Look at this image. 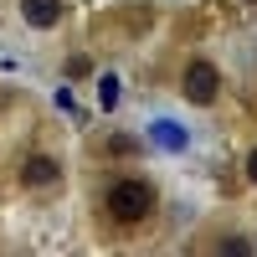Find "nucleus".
Masks as SVG:
<instances>
[{"label": "nucleus", "instance_id": "1", "mask_svg": "<svg viewBox=\"0 0 257 257\" xmlns=\"http://www.w3.org/2000/svg\"><path fill=\"white\" fill-rule=\"evenodd\" d=\"M149 206H155V190H149L144 180H118L108 190V211H113L118 221H144Z\"/></svg>", "mask_w": 257, "mask_h": 257}, {"label": "nucleus", "instance_id": "2", "mask_svg": "<svg viewBox=\"0 0 257 257\" xmlns=\"http://www.w3.org/2000/svg\"><path fill=\"white\" fill-rule=\"evenodd\" d=\"M216 88H221V77H216L211 62H190V67H185V98L190 103H211Z\"/></svg>", "mask_w": 257, "mask_h": 257}, {"label": "nucleus", "instance_id": "3", "mask_svg": "<svg viewBox=\"0 0 257 257\" xmlns=\"http://www.w3.org/2000/svg\"><path fill=\"white\" fill-rule=\"evenodd\" d=\"M57 175H62V170H57L52 155H31L26 170H21V180H26V185H57Z\"/></svg>", "mask_w": 257, "mask_h": 257}, {"label": "nucleus", "instance_id": "4", "mask_svg": "<svg viewBox=\"0 0 257 257\" xmlns=\"http://www.w3.org/2000/svg\"><path fill=\"white\" fill-rule=\"evenodd\" d=\"M26 21L31 26H57V16H62V0H26Z\"/></svg>", "mask_w": 257, "mask_h": 257}, {"label": "nucleus", "instance_id": "5", "mask_svg": "<svg viewBox=\"0 0 257 257\" xmlns=\"http://www.w3.org/2000/svg\"><path fill=\"white\" fill-rule=\"evenodd\" d=\"M155 144L160 149H185V128L180 123H155Z\"/></svg>", "mask_w": 257, "mask_h": 257}, {"label": "nucleus", "instance_id": "6", "mask_svg": "<svg viewBox=\"0 0 257 257\" xmlns=\"http://www.w3.org/2000/svg\"><path fill=\"white\" fill-rule=\"evenodd\" d=\"M103 103H108V108L118 103V82H113V77H103Z\"/></svg>", "mask_w": 257, "mask_h": 257}, {"label": "nucleus", "instance_id": "7", "mask_svg": "<svg viewBox=\"0 0 257 257\" xmlns=\"http://www.w3.org/2000/svg\"><path fill=\"white\" fill-rule=\"evenodd\" d=\"M247 175L257 180V149H252V155H247Z\"/></svg>", "mask_w": 257, "mask_h": 257}]
</instances>
